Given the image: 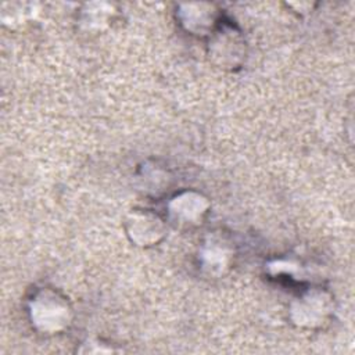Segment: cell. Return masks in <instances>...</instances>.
I'll return each mask as SVG.
<instances>
[{
  "label": "cell",
  "instance_id": "1",
  "mask_svg": "<svg viewBox=\"0 0 355 355\" xmlns=\"http://www.w3.org/2000/svg\"><path fill=\"white\" fill-rule=\"evenodd\" d=\"M32 326L43 334H58L72 322V306L68 298L54 288L37 290L28 306Z\"/></svg>",
  "mask_w": 355,
  "mask_h": 355
},
{
  "label": "cell",
  "instance_id": "2",
  "mask_svg": "<svg viewBox=\"0 0 355 355\" xmlns=\"http://www.w3.org/2000/svg\"><path fill=\"white\" fill-rule=\"evenodd\" d=\"M333 311L331 295L322 288H309L290 305V319L301 329L323 326Z\"/></svg>",
  "mask_w": 355,
  "mask_h": 355
},
{
  "label": "cell",
  "instance_id": "3",
  "mask_svg": "<svg viewBox=\"0 0 355 355\" xmlns=\"http://www.w3.org/2000/svg\"><path fill=\"white\" fill-rule=\"evenodd\" d=\"M129 240L139 247H153L166 234L165 220L150 209H132L123 222Z\"/></svg>",
  "mask_w": 355,
  "mask_h": 355
},
{
  "label": "cell",
  "instance_id": "4",
  "mask_svg": "<svg viewBox=\"0 0 355 355\" xmlns=\"http://www.w3.org/2000/svg\"><path fill=\"white\" fill-rule=\"evenodd\" d=\"M209 58L220 68L233 69L239 67L245 54V43L240 32L232 26H219L209 36Z\"/></svg>",
  "mask_w": 355,
  "mask_h": 355
},
{
  "label": "cell",
  "instance_id": "5",
  "mask_svg": "<svg viewBox=\"0 0 355 355\" xmlns=\"http://www.w3.org/2000/svg\"><path fill=\"white\" fill-rule=\"evenodd\" d=\"M209 200L194 190H187L176 194L168 202L169 219L182 227L201 225L209 211Z\"/></svg>",
  "mask_w": 355,
  "mask_h": 355
},
{
  "label": "cell",
  "instance_id": "6",
  "mask_svg": "<svg viewBox=\"0 0 355 355\" xmlns=\"http://www.w3.org/2000/svg\"><path fill=\"white\" fill-rule=\"evenodd\" d=\"M186 10L179 11L180 21L193 35H207L215 31L218 11L212 4H186Z\"/></svg>",
  "mask_w": 355,
  "mask_h": 355
},
{
  "label": "cell",
  "instance_id": "7",
  "mask_svg": "<svg viewBox=\"0 0 355 355\" xmlns=\"http://www.w3.org/2000/svg\"><path fill=\"white\" fill-rule=\"evenodd\" d=\"M232 258V250L220 239H211L201 251V261L204 268L209 272H223L229 266Z\"/></svg>",
  "mask_w": 355,
  "mask_h": 355
}]
</instances>
